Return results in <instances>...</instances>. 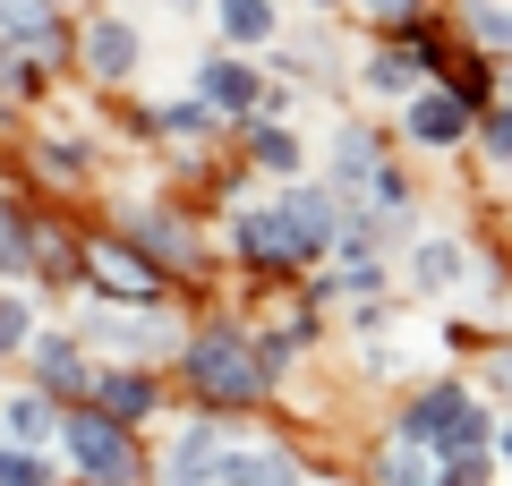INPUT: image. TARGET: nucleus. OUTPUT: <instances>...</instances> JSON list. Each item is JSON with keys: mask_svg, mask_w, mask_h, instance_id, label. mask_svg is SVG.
Segmentation results:
<instances>
[{"mask_svg": "<svg viewBox=\"0 0 512 486\" xmlns=\"http://www.w3.org/2000/svg\"><path fill=\"white\" fill-rule=\"evenodd\" d=\"M180 376L197 384L205 410H248L256 393H265V367H256V342L239 333V324H205L197 342L180 350Z\"/></svg>", "mask_w": 512, "mask_h": 486, "instance_id": "obj_1", "label": "nucleus"}, {"mask_svg": "<svg viewBox=\"0 0 512 486\" xmlns=\"http://www.w3.org/2000/svg\"><path fill=\"white\" fill-rule=\"evenodd\" d=\"M60 444H69V469L86 486H146V452H137V427L103 418L94 401H69L60 410Z\"/></svg>", "mask_w": 512, "mask_h": 486, "instance_id": "obj_2", "label": "nucleus"}, {"mask_svg": "<svg viewBox=\"0 0 512 486\" xmlns=\"http://www.w3.org/2000/svg\"><path fill=\"white\" fill-rule=\"evenodd\" d=\"M86 282H94V299H120V307H163V282H171V273L154 265V256L137 248L128 231H111V239L94 231V239H86Z\"/></svg>", "mask_w": 512, "mask_h": 486, "instance_id": "obj_3", "label": "nucleus"}, {"mask_svg": "<svg viewBox=\"0 0 512 486\" xmlns=\"http://www.w3.org/2000/svg\"><path fill=\"white\" fill-rule=\"evenodd\" d=\"M402 435H410V444H427L436 461H461V452H478L487 418H478V401L461 393V384H436V393H419V401H410Z\"/></svg>", "mask_w": 512, "mask_h": 486, "instance_id": "obj_4", "label": "nucleus"}, {"mask_svg": "<svg viewBox=\"0 0 512 486\" xmlns=\"http://www.w3.org/2000/svg\"><path fill=\"white\" fill-rule=\"evenodd\" d=\"M77 342H103L111 359H163L171 350V324L163 307H120V299H86V324H77Z\"/></svg>", "mask_w": 512, "mask_h": 486, "instance_id": "obj_5", "label": "nucleus"}, {"mask_svg": "<svg viewBox=\"0 0 512 486\" xmlns=\"http://www.w3.org/2000/svg\"><path fill=\"white\" fill-rule=\"evenodd\" d=\"M274 214H282V239H291V256L308 265V256H333V248H342V222H350V205H342V188L308 180V188H291V197H282Z\"/></svg>", "mask_w": 512, "mask_h": 486, "instance_id": "obj_6", "label": "nucleus"}, {"mask_svg": "<svg viewBox=\"0 0 512 486\" xmlns=\"http://www.w3.org/2000/svg\"><path fill=\"white\" fill-rule=\"evenodd\" d=\"M77 60H86L94 86H128V77H137V60H146V43H137V26H128V18L94 9V18L77 26Z\"/></svg>", "mask_w": 512, "mask_h": 486, "instance_id": "obj_7", "label": "nucleus"}, {"mask_svg": "<svg viewBox=\"0 0 512 486\" xmlns=\"http://www.w3.org/2000/svg\"><path fill=\"white\" fill-rule=\"evenodd\" d=\"M18 359L35 367V393H52V401H86V384H94V359L77 333H35Z\"/></svg>", "mask_w": 512, "mask_h": 486, "instance_id": "obj_8", "label": "nucleus"}, {"mask_svg": "<svg viewBox=\"0 0 512 486\" xmlns=\"http://www.w3.org/2000/svg\"><path fill=\"white\" fill-rule=\"evenodd\" d=\"M231 444H239V435L222 427V418H188V427L171 435V452H163V486H214Z\"/></svg>", "mask_w": 512, "mask_h": 486, "instance_id": "obj_9", "label": "nucleus"}, {"mask_svg": "<svg viewBox=\"0 0 512 486\" xmlns=\"http://www.w3.org/2000/svg\"><path fill=\"white\" fill-rule=\"evenodd\" d=\"M197 103L214 120H248V111H265V77L248 69V52H214L197 69Z\"/></svg>", "mask_w": 512, "mask_h": 486, "instance_id": "obj_10", "label": "nucleus"}, {"mask_svg": "<svg viewBox=\"0 0 512 486\" xmlns=\"http://www.w3.org/2000/svg\"><path fill=\"white\" fill-rule=\"evenodd\" d=\"M86 401H94V410H103V418H120V427H146V418L163 410V384H154L146 367H128V359H111V367H94Z\"/></svg>", "mask_w": 512, "mask_h": 486, "instance_id": "obj_11", "label": "nucleus"}, {"mask_svg": "<svg viewBox=\"0 0 512 486\" xmlns=\"http://www.w3.org/2000/svg\"><path fill=\"white\" fill-rule=\"evenodd\" d=\"M0 43H26V52L60 60L69 52V18H60V0H0Z\"/></svg>", "mask_w": 512, "mask_h": 486, "instance_id": "obj_12", "label": "nucleus"}, {"mask_svg": "<svg viewBox=\"0 0 512 486\" xmlns=\"http://www.w3.org/2000/svg\"><path fill=\"white\" fill-rule=\"evenodd\" d=\"M231 248L248 256V265H265V273H291V265H299L291 239H282V214H274V205H239V214H231Z\"/></svg>", "mask_w": 512, "mask_h": 486, "instance_id": "obj_13", "label": "nucleus"}, {"mask_svg": "<svg viewBox=\"0 0 512 486\" xmlns=\"http://www.w3.org/2000/svg\"><path fill=\"white\" fill-rule=\"evenodd\" d=\"M128 239H137V248L154 256V265H180V273H197V231H188L180 214H154V205H137V214H128Z\"/></svg>", "mask_w": 512, "mask_h": 486, "instance_id": "obj_14", "label": "nucleus"}, {"mask_svg": "<svg viewBox=\"0 0 512 486\" xmlns=\"http://www.w3.org/2000/svg\"><path fill=\"white\" fill-rule=\"evenodd\" d=\"M52 435H60V401H52V393H35V384H26V393H9V401H0V444L43 452Z\"/></svg>", "mask_w": 512, "mask_h": 486, "instance_id": "obj_15", "label": "nucleus"}, {"mask_svg": "<svg viewBox=\"0 0 512 486\" xmlns=\"http://www.w3.org/2000/svg\"><path fill=\"white\" fill-rule=\"evenodd\" d=\"M214 486H299V461H291V452H274V444H231Z\"/></svg>", "mask_w": 512, "mask_h": 486, "instance_id": "obj_16", "label": "nucleus"}, {"mask_svg": "<svg viewBox=\"0 0 512 486\" xmlns=\"http://www.w3.org/2000/svg\"><path fill=\"white\" fill-rule=\"evenodd\" d=\"M461 128H470L461 94H410V145H453Z\"/></svg>", "mask_w": 512, "mask_h": 486, "instance_id": "obj_17", "label": "nucleus"}, {"mask_svg": "<svg viewBox=\"0 0 512 486\" xmlns=\"http://www.w3.org/2000/svg\"><path fill=\"white\" fill-rule=\"evenodd\" d=\"M376 171H384V145L367 137V128H342V137H333V180L325 188H376Z\"/></svg>", "mask_w": 512, "mask_h": 486, "instance_id": "obj_18", "label": "nucleus"}, {"mask_svg": "<svg viewBox=\"0 0 512 486\" xmlns=\"http://www.w3.org/2000/svg\"><path fill=\"white\" fill-rule=\"evenodd\" d=\"M427 478H436V452L410 444V435L393 427V435L376 444V486H427Z\"/></svg>", "mask_w": 512, "mask_h": 486, "instance_id": "obj_19", "label": "nucleus"}, {"mask_svg": "<svg viewBox=\"0 0 512 486\" xmlns=\"http://www.w3.org/2000/svg\"><path fill=\"white\" fill-rule=\"evenodd\" d=\"M461 273H470V256H461L453 239H419V256H410V282H419L427 299H444V290H461Z\"/></svg>", "mask_w": 512, "mask_h": 486, "instance_id": "obj_20", "label": "nucleus"}, {"mask_svg": "<svg viewBox=\"0 0 512 486\" xmlns=\"http://www.w3.org/2000/svg\"><path fill=\"white\" fill-rule=\"evenodd\" d=\"M214 18L222 35H231V52H256V43H274V0H214Z\"/></svg>", "mask_w": 512, "mask_h": 486, "instance_id": "obj_21", "label": "nucleus"}, {"mask_svg": "<svg viewBox=\"0 0 512 486\" xmlns=\"http://www.w3.org/2000/svg\"><path fill=\"white\" fill-rule=\"evenodd\" d=\"M419 77H427V43H419V52H367L359 86L367 94H419Z\"/></svg>", "mask_w": 512, "mask_h": 486, "instance_id": "obj_22", "label": "nucleus"}, {"mask_svg": "<svg viewBox=\"0 0 512 486\" xmlns=\"http://www.w3.org/2000/svg\"><path fill=\"white\" fill-rule=\"evenodd\" d=\"M43 77H52V60L26 52V43H0V103H35Z\"/></svg>", "mask_w": 512, "mask_h": 486, "instance_id": "obj_23", "label": "nucleus"}, {"mask_svg": "<svg viewBox=\"0 0 512 486\" xmlns=\"http://www.w3.org/2000/svg\"><path fill=\"white\" fill-rule=\"evenodd\" d=\"M248 162H256V171H282V180H291V171H299V137H291L282 120H248Z\"/></svg>", "mask_w": 512, "mask_h": 486, "instance_id": "obj_24", "label": "nucleus"}, {"mask_svg": "<svg viewBox=\"0 0 512 486\" xmlns=\"http://www.w3.org/2000/svg\"><path fill=\"white\" fill-rule=\"evenodd\" d=\"M35 171L60 180V188H77V180H94V154H86V137H43L35 145Z\"/></svg>", "mask_w": 512, "mask_h": 486, "instance_id": "obj_25", "label": "nucleus"}, {"mask_svg": "<svg viewBox=\"0 0 512 486\" xmlns=\"http://www.w3.org/2000/svg\"><path fill=\"white\" fill-rule=\"evenodd\" d=\"M26 342H35V299L0 282V359H18Z\"/></svg>", "mask_w": 512, "mask_h": 486, "instance_id": "obj_26", "label": "nucleus"}, {"mask_svg": "<svg viewBox=\"0 0 512 486\" xmlns=\"http://www.w3.org/2000/svg\"><path fill=\"white\" fill-rule=\"evenodd\" d=\"M0 486H52V461L26 444H0Z\"/></svg>", "mask_w": 512, "mask_h": 486, "instance_id": "obj_27", "label": "nucleus"}, {"mask_svg": "<svg viewBox=\"0 0 512 486\" xmlns=\"http://www.w3.org/2000/svg\"><path fill=\"white\" fill-rule=\"evenodd\" d=\"M359 9H367L376 26H410V18H419V0H359Z\"/></svg>", "mask_w": 512, "mask_h": 486, "instance_id": "obj_28", "label": "nucleus"}, {"mask_svg": "<svg viewBox=\"0 0 512 486\" xmlns=\"http://www.w3.org/2000/svg\"><path fill=\"white\" fill-rule=\"evenodd\" d=\"M487 154L512 162V111H495V120H487Z\"/></svg>", "mask_w": 512, "mask_h": 486, "instance_id": "obj_29", "label": "nucleus"}, {"mask_svg": "<svg viewBox=\"0 0 512 486\" xmlns=\"http://www.w3.org/2000/svg\"><path fill=\"white\" fill-rule=\"evenodd\" d=\"M478 35H487V43H512V18H504V9H478Z\"/></svg>", "mask_w": 512, "mask_h": 486, "instance_id": "obj_30", "label": "nucleus"}, {"mask_svg": "<svg viewBox=\"0 0 512 486\" xmlns=\"http://www.w3.org/2000/svg\"><path fill=\"white\" fill-rule=\"evenodd\" d=\"M495 384H504V393H512V350H495Z\"/></svg>", "mask_w": 512, "mask_h": 486, "instance_id": "obj_31", "label": "nucleus"}, {"mask_svg": "<svg viewBox=\"0 0 512 486\" xmlns=\"http://www.w3.org/2000/svg\"><path fill=\"white\" fill-rule=\"evenodd\" d=\"M316 9H342V0H316Z\"/></svg>", "mask_w": 512, "mask_h": 486, "instance_id": "obj_32", "label": "nucleus"}, {"mask_svg": "<svg viewBox=\"0 0 512 486\" xmlns=\"http://www.w3.org/2000/svg\"><path fill=\"white\" fill-rule=\"evenodd\" d=\"M504 452H512V427H504Z\"/></svg>", "mask_w": 512, "mask_h": 486, "instance_id": "obj_33", "label": "nucleus"}]
</instances>
